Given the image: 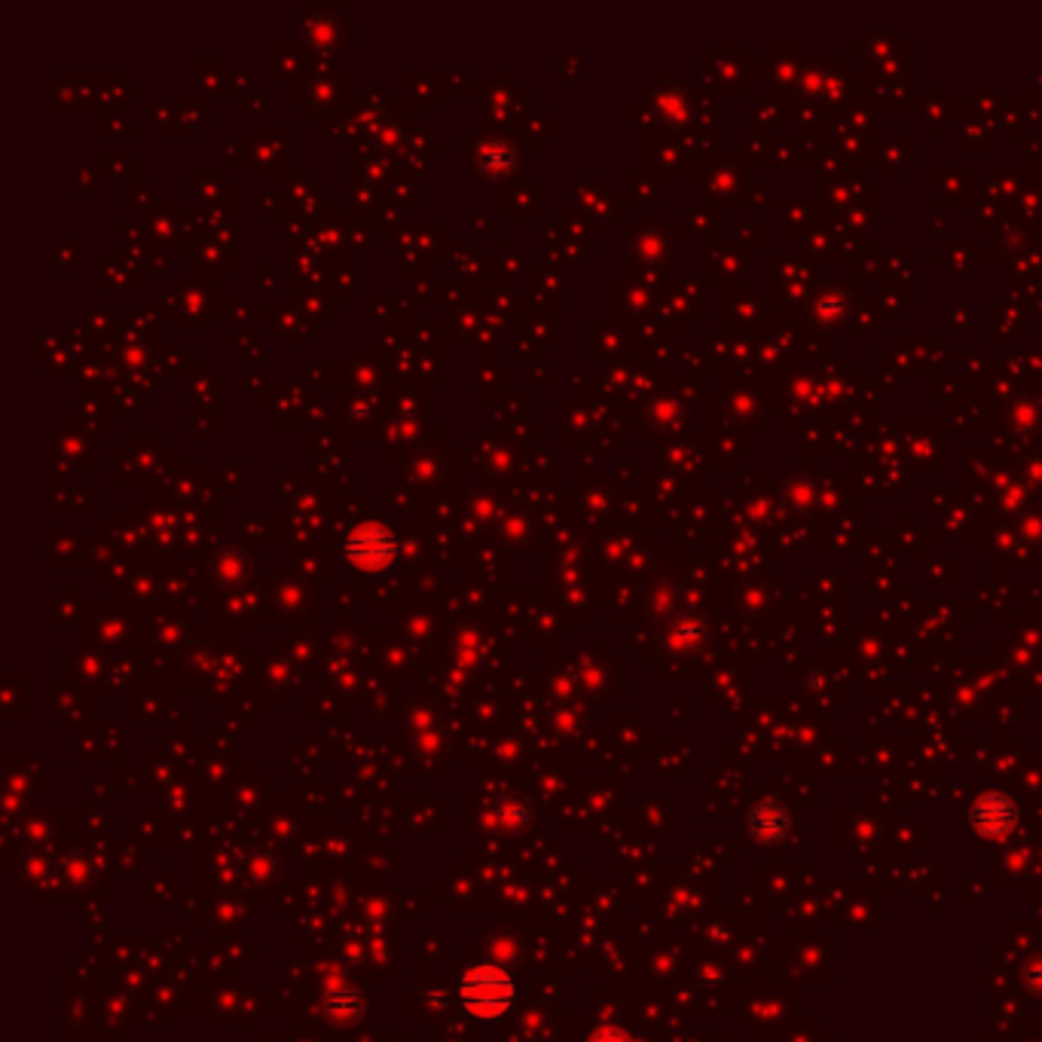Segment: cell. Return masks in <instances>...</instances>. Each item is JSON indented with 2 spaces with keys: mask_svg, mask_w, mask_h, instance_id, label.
Masks as SVG:
<instances>
[{
  "mask_svg": "<svg viewBox=\"0 0 1042 1042\" xmlns=\"http://www.w3.org/2000/svg\"><path fill=\"white\" fill-rule=\"evenodd\" d=\"M517 1000V981L499 963H474L459 978V1009L474 1021H499Z\"/></svg>",
  "mask_w": 1042,
  "mask_h": 1042,
  "instance_id": "1",
  "label": "cell"
},
{
  "mask_svg": "<svg viewBox=\"0 0 1042 1042\" xmlns=\"http://www.w3.org/2000/svg\"><path fill=\"white\" fill-rule=\"evenodd\" d=\"M587 1042H630V1036L624 1030H615V1027H602Z\"/></svg>",
  "mask_w": 1042,
  "mask_h": 1042,
  "instance_id": "4",
  "label": "cell"
},
{
  "mask_svg": "<svg viewBox=\"0 0 1042 1042\" xmlns=\"http://www.w3.org/2000/svg\"><path fill=\"white\" fill-rule=\"evenodd\" d=\"M492 813H496V819L505 829H520V826H526V819L532 813V801L526 795H505L496 801V810Z\"/></svg>",
  "mask_w": 1042,
  "mask_h": 1042,
  "instance_id": "3",
  "label": "cell"
},
{
  "mask_svg": "<svg viewBox=\"0 0 1042 1042\" xmlns=\"http://www.w3.org/2000/svg\"><path fill=\"white\" fill-rule=\"evenodd\" d=\"M361 1006H364V997L358 987H334V991H327L324 997V1012L337 1024L355 1021L361 1015Z\"/></svg>",
  "mask_w": 1042,
  "mask_h": 1042,
  "instance_id": "2",
  "label": "cell"
}]
</instances>
